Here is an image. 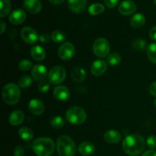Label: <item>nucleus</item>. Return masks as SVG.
<instances>
[{
    "label": "nucleus",
    "mask_w": 156,
    "mask_h": 156,
    "mask_svg": "<svg viewBox=\"0 0 156 156\" xmlns=\"http://www.w3.org/2000/svg\"><path fill=\"white\" fill-rule=\"evenodd\" d=\"M123 151L129 155L136 156L143 152L146 147L144 138L138 134L129 135L123 140L122 145Z\"/></svg>",
    "instance_id": "obj_1"
},
{
    "label": "nucleus",
    "mask_w": 156,
    "mask_h": 156,
    "mask_svg": "<svg viewBox=\"0 0 156 156\" xmlns=\"http://www.w3.org/2000/svg\"><path fill=\"white\" fill-rule=\"evenodd\" d=\"M32 149L37 156H50L55 150V143L52 139L41 137L33 142Z\"/></svg>",
    "instance_id": "obj_2"
},
{
    "label": "nucleus",
    "mask_w": 156,
    "mask_h": 156,
    "mask_svg": "<svg viewBox=\"0 0 156 156\" xmlns=\"http://www.w3.org/2000/svg\"><path fill=\"white\" fill-rule=\"evenodd\" d=\"M56 150L59 156H74L76 152V146L69 136L62 135L57 140Z\"/></svg>",
    "instance_id": "obj_3"
},
{
    "label": "nucleus",
    "mask_w": 156,
    "mask_h": 156,
    "mask_svg": "<svg viewBox=\"0 0 156 156\" xmlns=\"http://www.w3.org/2000/svg\"><path fill=\"white\" fill-rule=\"evenodd\" d=\"M2 94L4 101L9 105H14L18 103L21 95L19 88L15 83H9L5 85Z\"/></svg>",
    "instance_id": "obj_4"
},
{
    "label": "nucleus",
    "mask_w": 156,
    "mask_h": 156,
    "mask_svg": "<svg viewBox=\"0 0 156 156\" xmlns=\"http://www.w3.org/2000/svg\"><path fill=\"white\" fill-rule=\"evenodd\" d=\"M66 120L72 124L79 125L83 123L86 120V112L83 108L78 106L70 108L66 114Z\"/></svg>",
    "instance_id": "obj_5"
},
{
    "label": "nucleus",
    "mask_w": 156,
    "mask_h": 156,
    "mask_svg": "<svg viewBox=\"0 0 156 156\" xmlns=\"http://www.w3.org/2000/svg\"><path fill=\"white\" fill-rule=\"evenodd\" d=\"M93 53L95 56L100 58L108 56L110 53V44L105 38H98L93 44Z\"/></svg>",
    "instance_id": "obj_6"
},
{
    "label": "nucleus",
    "mask_w": 156,
    "mask_h": 156,
    "mask_svg": "<svg viewBox=\"0 0 156 156\" xmlns=\"http://www.w3.org/2000/svg\"><path fill=\"white\" fill-rule=\"evenodd\" d=\"M66 73L63 67L60 66H53L48 73V79L50 83L58 85L63 82L66 79Z\"/></svg>",
    "instance_id": "obj_7"
},
{
    "label": "nucleus",
    "mask_w": 156,
    "mask_h": 156,
    "mask_svg": "<svg viewBox=\"0 0 156 156\" xmlns=\"http://www.w3.org/2000/svg\"><path fill=\"white\" fill-rule=\"evenodd\" d=\"M75 47L73 44L69 42H64L61 44L58 50V55L62 60H69L75 54Z\"/></svg>",
    "instance_id": "obj_8"
},
{
    "label": "nucleus",
    "mask_w": 156,
    "mask_h": 156,
    "mask_svg": "<svg viewBox=\"0 0 156 156\" xmlns=\"http://www.w3.org/2000/svg\"><path fill=\"white\" fill-rule=\"evenodd\" d=\"M21 37L27 44H34L39 39L37 33L34 28L30 27H23L21 31Z\"/></svg>",
    "instance_id": "obj_9"
},
{
    "label": "nucleus",
    "mask_w": 156,
    "mask_h": 156,
    "mask_svg": "<svg viewBox=\"0 0 156 156\" xmlns=\"http://www.w3.org/2000/svg\"><path fill=\"white\" fill-rule=\"evenodd\" d=\"M119 12L123 15H130L136 11V5L130 0L123 1L119 5Z\"/></svg>",
    "instance_id": "obj_10"
},
{
    "label": "nucleus",
    "mask_w": 156,
    "mask_h": 156,
    "mask_svg": "<svg viewBox=\"0 0 156 156\" xmlns=\"http://www.w3.org/2000/svg\"><path fill=\"white\" fill-rule=\"evenodd\" d=\"M31 75L35 81L41 82L45 80L47 76V69L43 65H35L32 68Z\"/></svg>",
    "instance_id": "obj_11"
},
{
    "label": "nucleus",
    "mask_w": 156,
    "mask_h": 156,
    "mask_svg": "<svg viewBox=\"0 0 156 156\" xmlns=\"http://www.w3.org/2000/svg\"><path fill=\"white\" fill-rule=\"evenodd\" d=\"M107 69H108V63L102 59L95 60L91 66V73L95 76H101L105 73Z\"/></svg>",
    "instance_id": "obj_12"
},
{
    "label": "nucleus",
    "mask_w": 156,
    "mask_h": 156,
    "mask_svg": "<svg viewBox=\"0 0 156 156\" xmlns=\"http://www.w3.org/2000/svg\"><path fill=\"white\" fill-rule=\"evenodd\" d=\"M24 7L30 14H37L42 9V4L40 0H24Z\"/></svg>",
    "instance_id": "obj_13"
},
{
    "label": "nucleus",
    "mask_w": 156,
    "mask_h": 156,
    "mask_svg": "<svg viewBox=\"0 0 156 156\" xmlns=\"http://www.w3.org/2000/svg\"><path fill=\"white\" fill-rule=\"evenodd\" d=\"M25 12L23 9H18L14 10L12 13L9 15V21L12 24L18 25V24H21L25 21L26 19Z\"/></svg>",
    "instance_id": "obj_14"
},
{
    "label": "nucleus",
    "mask_w": 156,
    "mask_h": 156,
    "mask_svg": "<svg viewBox=\"0 0 156 156\" xmlns=\"http://www.w3.org/2000/svg\"><path fill=\"white\" fill-rule=\"evenodd\" d=\"M68 6L74 13H82L87 6V0H68Z\"/></svg>",
    "instance_id": "obj_15"
},
{
    "label": "nucleus",
    "mask_w": 156,
    "mask_h": 156,
    "mask_svg": "<svg viewBox=\"0 0 156 156\" xmlns=\"http://www.w3.org/2000/svg\"><path fill=\"white\" fill-rule=\"evenodd\" d=\"M28 109L34 115H41L44 111V105L39 99H32L29 102Z\"/></svg>",
    "instance_id": "obj_16"
},
{
    "label": "nucleus",
    "mask_w": 156,
    "mask_h": 156,
    "mask_svg": "<svg viewBox=\"0 0 156 156\" xmlns=\"http://www.w3.org/2000/svg\"><path fill=\"white\" fill-rule=\"evenodd\" d=\"M53 95L57 100L63 101L68 100L70 93L68 88L63 85H57L53 89Z\"/></svg>",
    "instance_id": "obj_17"
},
{
    "label": "nucleus",
    "mask_w": 156,
    "mask_h": 156,
    "mask_svg": "<svg viewBox=\"0 0 156 156\" xmlns=\"http://www.w3.org/2000/svg\"><path fill=\"white\" fill-rule=\"evenodd\" d=\"M78 151L82 155L89 156L93 155L95 152V146L91 142H83L78 148Z\"/></svg>",
    "instance_id": "obj_18"
},
{
    "label": "nucleus",
    "mask_w": 156,
    "mask_h": 156,
    "mask_svg": "<svg viewBox=\"0 0 156 156\" xmlns=\"http://www.w3.org/2000/svg\"><path fill=\"white\" fill-rule=\"evenodd\" d=\"M104 139L105 141L111 144H115V143H119L121 140L122 136L118 131L114 130V129H111V130L107 131L104 135Z\"/></svg>",
    "instance_id": "obj_19"
},
{
    "label": "nucleus",
    "mask_w": 156,
    "mask_h": 156,
    "mask_svg": "<svg viewBox=\"0 0 156 156\" xmlns=\"http://www.w3.org/2000/svg\"><path fill=\"white\" fill-rule=\"evenodd\" d=\"M71 76L73 80L77 83H82L86 79V72L80 66L75 67L71 73Z\"/></svg>",
    "instance_id": "obj_20"
},
{
    "label": "nucleus",
    "mask_w": 156,
    "mask_h": 156,
    "mask_svg": "<svg viewBox=\"0 0 156 156\" xmlns=\"http://www.w3.org/2000/svg\"><path fill=\"white\" fill-rule=\"evenodd\" d=\"M24 120V114L21 111H15L9 116V123L13 126L21 124Z\"/></svg>",
    "instance_id": "obj_21"
},
{
    "label": "nucleus",
    "mask_w": 156,
    "mask_h": 156,
    "mask_svg": "<svg viewBox=\"0 0 156 156\" xmlns=\"http://www.w3.org/2000/svg\"><path fill=\"white\" fill-rule=\"evenodd\" d=\"M30 55L32 58L36 61H43L46 57V52L41 46H34L30 50Z\"/></svg>",
    "instance_id": "obj_22"
},
{
    "label": "nucleus",
    "mask_w": 156,
    "mask_h": 156,
    "mask_svg": "<svg viewBox=\"0 0 156 156\" xmlns=\"http://www.w3.org/2000/svg\"><path fill=\"white\" fill-rule=\"evenodd\" d=\"M146 22V17L143 14H135L130 19V24L133 28L138 29L143 27Z\"/></svg>",
    "instance_id": "obj_23"
},
{
    "label": "nucleus",
    "mask_w": 156,
    "mask_h": 156,
    "mask_svg": "<svg viewBox=\"0 0 156 156\" xmlns=\"http://www.w3.org/2000/svg\"><path fill=\"white\" fill-rule=\"evenodd\" d=\"M18 135L24 141H30L34 138L33 131L27 126L21 127L18 130Z\"/></svg>",
    "instance_id": "obj_24"
},
{
    "label": "nucleus",
    "mask_w": 156,
    "mask_h": 156,
    "mask_svg": "<svg viewBox=\"0 0 156 156\" xmlns=\"http://www.w3.org/2000/svg\"><path fill=\"white\" fill-rule=\"evenodd\" d=\"M1 9H0V17L2 18H5L9 14L12 8V5L9 0H0Z\"/></svg>",
    "instance_id": "obj_25"
},
{
    "label": "nucleus",
    "mask_w": 156,
    "mask_h": 156,
    "mask_svg": "<svg viewBox=\"0 0 156 156\" xmlns=\"http://www.w3.org/2000/svg\"><path fill=\"white\" fill-rule=\"evenodd\" d=\"M122 60L121 56L117 53H110L107 59V62L111 66H116L119 65Z\"/></svg>",
    "instance_id": "obj_26"
},
{
    "label": "nucleus",
    "mask_w": 156,
    "mask_h": 156,
    "mask_svg": "<svg viewBox=\"0 0 156 156\" xmlns=\"http://www.w3.org/2000/svg\"><path fill=\"white\" fill-rule=\"evenodd\" d=\"M146 53L149 60L156 64V43H152L148 45Z\"/></svg>",
    "instance_id": "obj_27"
},
{
    "label": "nucleus",
    "mask_w": 156,
    "mask_h": 156,
    "mask_svg": "<svg viewBox=\"0 0 156 156\" xmlns=\"http://www.w3.org/2000/svg\"><path fill=\"white\" fill-rule=\"evenodd\" d=\"M105 11V6L101 3H94L91 5L88 8V12L91 15H98L101 14Z\"/></svg>",
    "instance_id": "obj_28"
},
{
    "label": "nucleus",
    "mask_w": 156,
    "mask_h": 156,
    "mask_svg": "<svg viewBox=\"0 0 156 156\" xmlns=\"http://www.w3.org/2000/svg\"><path fill=\"white\" fill-rule=\"evenodd\" d=\"M51 38L53 42L56 43V44H60L66 41V37L63 32L60 31V30H55L52 33Z\"/></svg>",
    "instance_id": "obj_29"
},
{
    "label": "nucleus",
    "mask_w": 156,
    "mask_h": 156,
    "mask_svg": "<svg viewBox=\"0 0 156 156\" xmlns=\"http://www.w3.org/2000/svg\"><path fill=\"white\" fill-rule=\"evenodd\" d=\"M133 47L134 50H144L145 49L147 48L146 47V41L145 40L141 39V38H138V39H136L135 41H133Z\"/></svg>",
    "instance_id": "obj_30"
},
{
    "label": "nucleus",
    "mask_w": 156,
    "mask_h": 156,
    "mask_svg": "<svg viewBox=\"0 0 156 156\" xmlns=\"http://www.w3.org/2000/svg\"><path fill=\"white\" fill-rule=\"evenodd\" d=\"M32 78L29 76H24L19 79L18 81V86L21 88H27V87L30 86L32 84Z\"/></svg>",
    "instance_id": "obj_31"
},
{
    "label": "nucleus",
    "mask_w": 156,
    "mask_h": 156,
    "mask_svg": "<svg viewBox=\"0 0 156 156\" xmlns=\"http://www.w3.org/2000/svg\"><path fill=\"white\" fill-rule=\"evenodd\" d=\"M65 124V121H64L63 118L59 116H56V117H53L51 120V125L53 128L55 129H60Z\"/></svg>",
    "instance_id": "obj_32"
},
{
    "label": "nucleus",
    "mask_w": 156,
    "mask_h": 156,
    "mask_svg": "<svg viewBox=\"0 0 156 156\" xmlns=\"http://www.w3.org/2000/svg\"><path fill=\"white\" fill-rule=\"evenodd\" d=\"M18 67L22 71H27L32 67V62L28 59H22L18 63Z\"/></svg>",
    "instance_id": "obj_33"
},
{
    "label": "nucleus",
    "mask_w": 156,
    "mask_h": 156,
    "mask_svg": "<svg viewBox=\"0 0 156 156\" xmlns=\"http://www.w3.org/2000/svg\"><path fill=\"white\" fill-rule=\"evenodd\" d=\"M50 88V81L44 80L41 82L38 85V90L41 93H46L49 91Z\"/></svg>",
    "instance_id": "obj_34"
},
{
    "label": "nucleus",
    "mask_w": 156,
    "mask_h": 156,
    "mask_svg": "<svg viewBox=\"0 0 156 156\" xmlns=\"http://www.w3.org/2000/svg\"><path fill=\"white\" fill-rule=\"evenodd\" d=\"M146 144L148 147L151 149L152 150L156 149V136L154 135L149 136L146 140Z\"/></svg>",
    "instance_id": "obj_35"
},
{
    "label": "nucleus",
    "mask_w": 156,
    "mask_h": 156,
    "mask_svg": "<svg viewBox=\"0 0 156 156\" xmlns=\"http://www.w3.org/2000/svg\"><path fill=\"white\" fill-rule=\"evenodd\" d=\"M15 156H24V149L21 146H17L14 150Z\"/></svg>",
    "instance_id": "obj_36"
},
{
    "label": "nucleus",
    "mask_w": 156,
    "mask_h": 156,
    "mask_svg": "<svg viewBox=\"0 0 156 156\" xmlns=\"http://www.w3.org/2000/svg\"><path fill=\"white\" fill-rule=\"evenodd\" d=\"M120 0H105V3L106 6L109 9H113L118 4Z\"/></svg>",
    "instance_id": "obj_37"
},
{
    "label": "nucleus",
    "mask_w": 156,
    "mask_h": 156,
    "mask_svg": "<svg viewBox=\"0 0 156 156\" xmlns=\"http://www.w3.org/2000/svg\"><path fill=\"white\" fill-rule=\"evenodd\" d=\"M39 40L41 43H44V44H47L50 41V35L47 34V33H43L41 34V35L39 36Z\"/></svg>",
    "instance_id": "obj_38"
},
{
    "label": "nucleus",
    "mask_w": 156,
    "mask_h": 156,
    "mask_svg": "<svg viewBox=\"0 0 156 156\" xmlns=\"http://www.w3.org/2000/svg\"><path fill=\"white\" fill-rule=\"evenodd\" d=\"M149 37L152 41H156V25L152 27L149 30Z\"/></svg>",
    "instance_id": "obj_39"
},
{
    "label": "nucleus",
    "mask_w": 156,
    "mask_h": 156,
    "mask_svg": "<svg viewBox=\"0 0 156 156\" xmlns=\"http://www.w3.org/2000/svg\"><path fill=\"white\" fill-rule=\"evenodd\" d=\"M149 92L154 97H156V82H154L153 83L151 84L149 87Z\"/></svg>",
    "instance_id": "obj_40"
},
{
    "label": "nucleus",
    "mask_w": 156,
    "mask_h": 156,
    "mask_svg": "<svg viewBox=\"0 0 156 156\" xmlns=\"http://www.w3.org/2000/svg\"><path fill=\"white\" fill-rule=\"evenodd\" d=\"M142 156H156V151L155 150H148L145 152Z\"/></svg>",
    "instance_id": "obj_41"
},
{
    "label": "nucleus",
    "mask_w": 156,
    "mask_h": 156,
    "mask_svg": "<svg viewBox=\"0 0 156 156\" xmlns=\"http://www.w3.org/2000/svg\"><path fill=\"white\" fill-rule=\"evenodd\" d=\"M0 26H1V30H0V34H2L6 29V25H5V24L4 21H1V22H0Z\"/></svg>",
    "instance_id": "obj_42"
},
{
    "label": "nucleus",
    "mask_w": 156,
    "mask_h": 156,
    "mask_svg": "<svg viewBox=\"0 0 156 156\" xmlns=\"http://www.w3.org/2000/svg\"><path fill=\"white\" fill-rule=\"evenodd\" d=\"M64 1L65 0H49V2L53 5H60L62 2H64Z\"/></svg>",
    "instance_id": "obj_43"
},
{
    "label": "nucleus",
    "mask_w": 156,
    "mask_h": 156,
    "mask_svg": "<svg viewBox=\"0 0 156 156\" xmlns=\"http://www.w3.org/2000/svg\"><path fill=\"white\" fill-rule=\"evenodd\" d=\"M154 105H155V108H156V99L155 101H154Z\"/></svg>",
    "instance_id": "obj_44"
},
{
    "label": "nucleus",
    "mask_w": 156,
    "mask_h": 156,
    "mask_svg": "<svg viewBox=\"0 0 156 156\" xmlns=\"http://www.w3.org/2000/svg\"><path fill=\"white\" fill-rule=\"evenodd\" d=\"M154 2H155V4L156 5V0H154Z\"/></svg>",
    "instance_id": "obj_45"
}]
</instances>
